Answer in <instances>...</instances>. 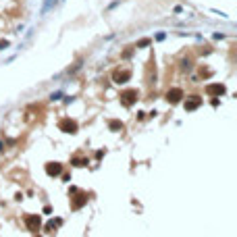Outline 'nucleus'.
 <instances>
[{"label": "nucleus", "instance_id": "obj_1", "mask_svg": "<svg viewBox=\"0 0 237 237\" xmlns=\"http://www.w3.org/2000/svg\"><path fill=\"white\" fill-rule=\"evenodd\" d=\"M118 98H121V102H123L125 106H133V104L137 102V98H140V92L133 90V87H131V90H123Z\"/></svg>", "mask_w": 237, "mask_h": 237}, {"label": "nucleus", "instance_id": "obj_2", "mask_svg": "<svg viewBox=\"0 0 237 237\" xmlns=\"http://www.w3.org/2000/svg\"><path fill=\"white\" fill-rule=\"evenodd\" d=\"M58 129L62 131V133H77L79 131V125H77V121H73V118H62L58 123Z\"/></svg>", "mask_w": 237, "mask_h": 237}, {"label": "nucleus", "instance_id": "obj_3", "mask_svg": "<svg viewBox=\"0 0 237 237\" xmlns=\"http://www.w3.org/2000/svg\"><path fill=\"white\" fill-rule=\"evenodd\" d=\"M25 227H27L29 231H34V233H36L37 229L42 227V218H40V214H27V216H25Z\"/></svg>", "mask_w": 237, "mask_h": 237}, {"label": "nucleus", "instance_id": "obj_4", "mask_svg": "<svg viewBox=\"0 0 237 237\" xmlns=\"http://www.w3.org/2000/svg\"><path fill=\"white\" fill-rule=\"evenodd\" d=\"M225 92H227V87L223 83H210V85H206V94L212 96V98H221Z\"/></svg>", "mask_w": 237, "mask_h": 237}, {"label": "nucleus", "instance_id": "obj_5", "mask_svg": "<svg viewBox=\"0 0 237 237\" xmlns=\"http://www.w3.org/2000/svg\"><path fill=\"white\" fill-rule=\"evenodd\" d=\"M181 98H183V90L181 87H173V90L166 92V102H171V104L181 102Z\"/></svg>", "mask_w": 237, "mask_h": 237}, {"label": "nucleus", "instance_id": "obj_6", "mask_svg": "<svg viewBox=\"0 0 237 237\" xmlns=\"http://www.w3.org/2000/svg\"><path fill=\"white\" fill-rule=\"evenodd\" d=\"M129 79H131V71H115L112 73V81L118 83V85H121V83H127Z\"/></svg>", "mask_w": 237, "mask_h": 237}, {"label": "nucleus", "instance_id": "obj_7", "mask_svg": "<svg viewBox=\"0 0 237 237\" xmlns=\"http://www.w3.org/2000/svg\"><path fill=\"white\" fill-rule=\"evenodd\" d=\"M46 173L50 177H58V175H62V164H60V162H48Z\"/></svg>", "mask_w": 237, "mask_h": 237}, {"label": "nucleus", "instance_id": "obj_8", "mask_svg": "<svg viewBox=\"0 0 237 237\" xmlns=\"http://www.w3.org/2000/svg\"><path fill=\"white\" fill-rule=\"evenodd\" d=\"M83 204H87V196L85 193H77L75 198H71V210H79Z\"/></svg>", "mask_w": 237, "mask_h": 237}, {"label": "nucleus", "instance_id": "obj_9", "mask_svg": "<svg viewBox=\"0 0 237 237\" xmlns=\"http://www.w3.org/2000/svg\"><path fill=\"white\" fill-rule=\"evenodd\" d=\"M200 104H202L200 96H189L185 100V110H196V108H200Z\"/></svg>", "mask_w": 237, "mask_h": 237}, {"label": "nucleus", "instance_id": "obj_10", "mask_svg": "<svg viewBox=\"0 0 237 237\" xmlns=\"http://www.w3.org/2000/svg\"><path fill=\"white\" fill-rule=\"evenodd\" d=\"M71 164L73 166H85V164H90V160H87V158H83V156H73V158H71Z\"/></svg>", "mask_w": 237, "mask_h": 237}, {"label": "nucleus", "instance_id": "obj_11", "mask_svg": "<svg viewBox=\"0 0 237 237\" xmlns=\"http://www.w3.org/2000/svg\"><path fill=\"white\" fill-rule=\"evenodd\" d=\"M58 225H62V221H60V218H56V221H50V223L46 225V231H48V233H52V231H54V227H58Z\"/></svg>", "mask_w": 237, "mask_h": 237}, {"label": "nucleus", "instance_id": "obj_12", "mask_svg": "<svg viewBox=\"0 0 237 237\" xmlns=\"http://www.w3.org/2000/svg\"><path fill=\"white\" fill-rule=\"evenodd\" d=\"M108 127H110V131H123V123H121V121H110V123H108Z\"/></svg>", "mask_w": 237, "mask_h": 237}, {"label": "nucleus", "instance_id": "obj_13", "mask_svg": "<svg viewBox=\"0 0 237 237\" xmlns=\"http://www.w3.org/2000/svg\"><path fill=\"white\" fill-rule=\"evenodd\" d=\"M191 65H193V60H191V58H183V60H181V69H183V71H189Z\"/></svg>", "mask_w": 237, "mask_h": 237}, {"label": "nucleus", "instance_id": "obj_14", "mask_svg": "<svg viewBox=\"0 0 237 237\" xmlns=\"http://www.w3.org/2000/svg\"><path fill=\"white\" fill-rule=\"evenodd\" d=\"M146 46H150V37H143V40L137 42V48H146Z\"/></svg>", "mask_w": 237, "mask_h": 237}, {"label": "nucleus", "instance_id": "obj_15", "mask_svg": "<svg viewBox=\"0 0 237 237\" xmlns=\"http://www.w3.org/2000/svg\"><path fill=\"white\" fill-rule=\"evenodd\" d=\"M4 48H9V40H0V50H4Z\"/></svg>", "mask_w": 237, "mask_h": 237}, {"label": "nucleus", "instance_id": "obj_16", "mask_svg": "<svg viewBox=\"0 0 237 237\" xmlns=\"http://www.w3.org/2000/svg\"><path fill=\"white\" fill-rule=\"evenodd\" d=\"M131 54H133V50H131V48H129V50H125V52H123V58H129Z\"/></svg>", "mask_w": 237, "mask_h": 237}, {"label": "nucleus", "instance_id": "obj_17", "mask_svg": "<svg viewBox=\"0 0 237 237\" xmlns=\"http://www.w3.org/2000/svg\"><path fill=\"white\" fill-rule=\"evenodd\" d=\"M52 2H54V0H46V4H44V11H48V9L52 6Z\"/></svg>", "mask_w": 237, "mask_h": 237}, {"label": "nucleus", "instance_id": "obj_18", "mask_svg": "<svg viewBox=\"0 0 237 237\" xmlns=\"http://www.w3.org/2000/svg\"><path fill=\"white\" fill-rule=\"evenodd\" d=\"M60 96H62V94H60V92H56V94H52V96H50V98H52V100H58Z\"/></svg>", "mask_w": 237, "mask_h": 237}, {"label": "nucleus", "instance_id": "obj_19", "mask_svg": "<svg viewBox=\"0 0 237 237\" xmlns=\"http://www.w3.org/2000/svg\"><path fill=\"white\" fill-rule=\"evenodd\" d=\"M0 150H2V142H0Z\"/></svg>", "mask_w": 237, "mask_h": 237}]
</instances>
